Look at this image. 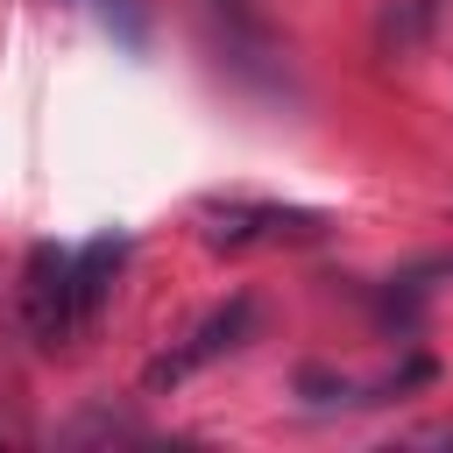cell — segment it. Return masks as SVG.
<instances>
[{"instance_id":"6da1fadb","label":"cell","mask_w":453,"mask_h":453,"mask_svg":"<svg viewBox=\"0 0 453 453\" xmlns=\"http://www.w3.org/2000/svg\"><path fill=\"white\" fill-rule=\"evenodd\" d=\"M21 319L35 333V347H64L78 333V290H71V248L35 241L21 262Z\"/></svg>"},{"instance_id":"7a4b0ae2","label":"cell","mask_w":453,"mask_h":453,"mask_svg":"<svg viewBox=\"0 0 453 453\" xmlns=\"http://www.w3.org/2000/svg\"><path fill=\"white\" fill-rule=\"evenodd\" d=\"M205 248H255V241H319L326 212L311 205H262V198H226L205 205Z\"/></svg>"},{"instance_id":"3957f363","label":"cell","mask_w":453,"mask_h":453,"mask_svg":"<svg viewBox=\"0 0 453 453\" xmlns=\"http://www.w3.org/2000/svg\"><path fill=\"white\" fill-rule=\"evenodd\" d=\"M248 333H255V297H226L219 311H205V319H198V333H191L184 347H170L163 361H149L142 389H177V382H184V375H198L205 361H219V354H234V347H248Z\"/></svg>"},{"instance_id":"277c9868","label":"cell","mask_w":453,"mask_h":453,"mask_svg":"<svg viewBox=\"0 0 453 453\" xmlns=\"http://www.w3.org/2000/svg\"><path fill=\"white\" fill-rule=\"evenodd\" d=\"M120 255H127V234H120V226H113V234H92V241L71 255L78 326H92V319H99V304H106V290H113V269H120Z\"/></svg>"},{"instance_id":"5b68a950","label":"cell","mask_w":453,"mask_h":453,"mask_svg":"<svg viewBox=\"0 0 453 453\" xmlns=\"http://www.w3.org/2000/svg\"><path fill=\"white\" fill-rule=\"evenodd\" d=\"M425 276H453V255H439V262H425Z\"/></svg>"}]
</instances>
